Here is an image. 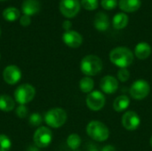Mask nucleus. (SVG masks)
<instances>
[{
    "mask_svg": "<svg viewBox=\"0 0 152 151\" xmlns=\"http://www.w3.org/2000/svg\"><path fill=\"white\" fill-rule=\"evenodd\" d=\"M0 1H4V0H0Z\"/></svg>",
    "mask_w": 152,
    "mask_h": 151,
    "instance_id": "c9c22d12",
    "label": "nucleus"
},
{
    "mask_svg": "<svg viewBox=\"0 0 152 151\" xmlns=\"http://www.w3.org/2000/svg\"><path fill=\"white\" fill-rule=\"evenodd\" d=\"M80 69L86 77L95 76L102 71V61L96 55H86L82 59L80 62Z\"/></svg>",
    "mask_w": 152,
    "mask_h": 151,
    "instance_id": "7ed1b4c3",
    "label": "nucleus"
},
{
    "mask_svg": "<svg viewBox=\"0 0 152 151\" xmlns=\"http://www.w3.org/2000/svg\"><path fill=\"white\" fill-rule=\"evenodd\" d=\"M94 82L90 77H85L79 81V88L85 93H90L93 92Z\"/></svg>",
    "mask_w": 152,
    "mask_h": 151,
    "instance_id": "4be33fe9",
    "label": "nucleus"
},
{
    "mask_svg": "<svg viewBox=\"0 0 152 151\" xmlns=\"http://www.w3.org/2000/svg\"><path fill=\"white\" fill-rule=\"evenodd\" d=\"M62 40L64 44L70 48H77L83 43L82 36L75 30L65 31L62 35Z\"/></svg>",
    "mask_w": 152,
    "mask_h": 151,
    "instance_id": "f8f14e48",
    "label": "nucleus"
},
{
    "mask_svg": "<svg viewBox=\"0 0 152 151\" xmlns=\"http://www.w3.org/2000/svg\"><path fill=\"white\" fill-rule=\"evenodd\" d=\"M16 115L18 117L20 118H25L28 114V109H27V107L25 105H20L17 109H16Z\"/></svg>",
    "mask_w": 152,
    "mask_h": 151,
    "instance_id": "c85d7f7f",
    "label": "nucleus"
},
{
    "mask_svg": "<svg viewBox=\"0 0 152 151\" xmlns=\"http://www.w3.org/2000/svg\"><path fill=\"white\" fill-rule=\"evenodd\" d=\"M150 144H151V146L152 148V135L151 137V140H150Z\"/></svg>",
    "mask_w": 152,
    "mask_h": 151,
    "instance_id": "72a5a7b5",
    "label": "nucleus"
},
{
    "mask_svg": "<svg viewBox=\"0 0 152 151\" xmlns=\"http://www.w3.org/2000/svg\"><path fill=\"white\" fill-rule=\"evenodd\" d=\"M86 133L95 142H105L110 137V130L105 124L98 120L91 121L86 126Z\"/></svg>",
    "mask_w": 152,
    "mask_h": 151,
    "instance_id": "f03ea898",
    "label": "nucleus"
},
{
    "mask_svg": "<svg viewBox=\"0 0 152 151\" xmlns=\"http://www.w3.org/2000/svg\"><path fill=\"white\" fill-rule=\"evenodd\" d=\"M20 23L23 27H28L31 23V18H30V16H28V15L23 14L22 16L20 17Z\"/></svg>",
    "mask_w": 152,
    "mask_h": 151,
    "instance_id": "c756f323",
    "label": "nucleus"
},
{
    "mask_svg": "<svg viewBox=\"0 0 152 151\" xmlns=\"http://www.w3.org/2000/svg\"><path fill=\"white\" fill-rule=\"evenodd\" d=\"M68 116L66 111L61 108H53L48 110L45 115V124L52 128L61 127L67 121Z\"/></svg>",
    "mask_w": 152,
    "mask_h": 151,
    "instance_id": "20e7f679",
    "label": "nucleus"
},
{
    "mask_svg": "<svg viewBox=\"0 0 152 151\" xmlns=\"http://www.w3.org/2000/svg\"><path fill=\"white\" fill-rule=\"evenodd\" d=\"M75 151H78V150H75Z\"/></svg>",
    "mask_w": 152,
    "mask_h": 151,
    "instance_id": "e433bc0d",
    "label": "nucleus"
},
{
    "mask_svg": "<svg viewBox=\"0 0 152 151\" xmlns=\"http://www.w3.org/2000/svg\"><path fill=\"white\" fill-rule=\"evenodd\" d=\"M36 95V89L30 84H23L18 86L14 92V101L20 105L29 103Z\"/></svg>",
    "mask_w": 152,
    "mask_h": 151,
    "instance_id": "39448f33",
    "label": "nucleus"
},
{
    "mask_svg": "<svg viewBox=\"0 0 152 151\" xmlns=\"http://www.w3.org/2000/svg\"><path fill=\"white\" fill-rule=\"evenodd\" d=\"M151 92V86L149 83L143 79L136 80L133 83L130 88V94L133 99L136 101H142L145 99Z\"/></svg>",
    "mask_w": 152,
    "mask_h": 151,
    "instance_id": "0eeeda50",
    "label": "nucleus"
},
{
    "mask_svg": "<svg viewBox=\"0 0 152 151\" xmlns=\"http://www.w3.org/2000/svg\"><path fill=\"white\" fill-rule=\"evenodd\" d=\"M81 4L78 0H61L60 11L66 18L75 17L80 11Z\"/></svg>",
    "mask_w": 152,
    "mask_h": 151,
    "instance_id": "1a4fd4ad",
    "label": "nucleus"
},
{
    "mask_svg": "<svg viewBox=\"0 0 152 151\" xmlns=\"http://www.w3.org/2000/svg\"><path fill=\"white\" fill-rule=\"evenodd\" d=\"M12 148V142L5 134H0V151H9Z\"/></svg>",
    "mask_w": 152,
    "mask_h": 151,
    "instance_id": "b1692460",
    "label": "nucleus"
},
{
    "mask_svg": "<svg viewBox=\"0 0 152 151\" xmlns=\"http://www.w3.org/2000/svg\"><path fill=\"white\" fill-rule=\"evenodd\" d=\"M0 35H1V28H0Z\"/></svg>",
    "mask_w": 152,
    "mask_h": 151,
    "instance_id": "f704fd0d",
    "label": "nucleus"
},
{
    "mask_svg": "<svg viewBox=\"0 0 152 151\" xmlns=\"http://www.w3.org/2000/svg\"><path fill=\"white\" fill-rule=\"evenodd\" d=\"M71 27H72V22H71L70 20H66L63 21V23H62V28H63V29H64L65 31L71 30V29H70Z\"/></svg>",
    "mask_w": 152,
    "mask_h": 151,
    "instance_id": "7c9ffc66",
    "label": "nucleus"
},
{
    "mask_svg": "<svg viewBox=\"0 0 152 151\" xmlns=\"http://www.w3.org/2000/svg\"><path fill=\"white\" fill-rule=\"evenodd\" d=\"M42 117L39 113H33L29 116V118H28V121H29V124L32 125V126H38L41 125L42 123Z\"/></svg>",
    "mask_w": 152,
    "mask_h": 151,
    "instance_id": "a878e982",
    "label": "nucleus"
},
{
    "mask_svg": "<svg viewBox=\"0 0 152 151\" xmlns=\"http://www.w3.org/2000/svg\"><path fill=\"white\" fill-rule=\"evenodd\" d=\"M3 78L8 85H15L21 78V70L16 65H9L3 71Z\"/></svg>",
    "mask_w": 152,
    "mask_h": 151,
    "instance_id": "9b49d317",
    "label": "nucleus"
},
{
    "mask_svg": "<svg viewBox=\"0 0 152 151\" xmlns=\"http://www.w3.org/2000/svg\"><path fill=\"white\" fill-rule=\"evenodd\" d=\"M118 4L117 0H102L101 1V5L103 9L105 10H113L114 8H116Z\"/></svg>",
    "mask_w": 152,
    "mask_h": 151,
    "instance_id": "bb28decb",
    "label": "nucleus"
},
{
    "mask_svg": "<svg viewBox=\"0 0 152 151\" xmlns=\"http://www.w3.org/2000/svg\"><path fill=\"white\" fill-rule=\"evenodd\" d=\"M130 105V99L126 95L118 96L113 102V109L117 112H122L126 110Z\"/></svg>",
    "mask_w": 152,
    "mask_h": 151,
    "instance_id": "a211bd4d",
    "label": "nucleus"
},
{
    "mask_svg": "<svg viewBox=\"0 0 152 151\" xmlns=\"http://www.w3.org/2000/svg\"><path fill=\"white\" fill-rule=\"evenodd\" d=\"M3 17L7 21H15L20 19V12L16 7H7L3 11Z\"/></svg>",
    "mask_w": 152,
    "mask_h": 151,
    "instance_id": "412c9836",
    "label": "nucleus"
},
{
    "mask_svg": "<svg viewBox=\"0 0 152 151\" xmlns=\"http://www.w3.org/2000/svg\"><path fill=\"white\" fill-rule=\"evenodd\" d=\"M134 59V53L127 47L118 46L110 53V61L120 69H127L132 65Z\"/></svg>",
    "mask_w": 152,
    "mask_h": 151,
    "instance_id": "f257e3e1",
    "label": "nucleus"
},
{
    "mask_svg": "<svg viewBox=\"0 0 152 151\" xmlns=\"http://www.w3.org/2000/svg\"><path fill=\"white\" fill-rule=\"evenodd\" d=\"M128 16L124 12L117 13L112 20V25L116 29H123L128 24Z\"/></svg>",
    "mask_w": 152,
    "mask_h": 151,
    "instance_id": "aec40b11",
    "label": "nucleus"
},
{
    "mask_svg": "<svg viewBox=\"0 0 152 151\" xmlns=\"http://www.w3.org/2000/svg\"><path fill=\"white\" fill-rule=\"evenodd\" d=\"M89 151H100L96 147H94V146H91V148H90V150Z\"/></svg>",
    "mask_w": 152,
    "mask_h": 151,
    "instance_id": "473e14b6",
    "label": "nucleus"
},
{
    "mask_svg": "<svg viewBox=\"0 0 152 151\" xmlns=\"http://www.w3.org/2000/svg\"><path fill=\"white\" fill-rule=\"evenodd\" d=\"M67 145L72 150H77L81 145V138L77 133H71L67 139Z\"/></svg>",
    "mask_w": 152,
    "mask_h": 151,
    "instance_id": "5701e85b",
    "label": "nucleus"
},
{
    "mask_svg": "<svg viewBox=\"0 0 152 151\" xmlns=\"http://www.w3.org/2000/svg\"><path fill=\"white\" fill-rule=\"evenodd\" d=\"M142 0H119L118 5L123 12H134L141 7Z\"/></svg>",
    "mask_w": 152,
    "mask_h": 151,
    "instance_id": "f3484780",
    "label": "nucleus"
},
{
    "mask_svg": "<svg viewBox=\"0 0 152 151\" xmlns=\"http://www.w3.org/2000/svg\"><path fill=\"white\" fill-rule=\"evenodd\" d=\"M151 46L146 42H141L136 44L134 49V55L139 60H146L151 54Z\"/></svg>",
    "mask_w": 152,
    "mask_h": 151,
    "instance_id": "dca6fc26",
    "label": "nucleus"
},
{
    "mask_svg": "<svg viewBox=\"0 0 152 151\" xmlns=\"http://www.w3.org/2000/svg\"><path fill=\"white\" fill-rule=\"evenodd\" d=\"M15 107L14 100L7 95V94H1L0 95V110L4 112H10Z\"/></svg>",
    "mask_w": 152,
    "mask_h": 151,
    "instance_id": "6ab92c4d",
    "label": "nucleus"
},
{
    "mask_svg": "<svg viewBox=\"0 0 152 151\" xmlns=\"http://www.w3.org/2000/svg\"><path fill=\"white\" fill-rule=\"evenodd\" d=\"M94 26L98 31H106L110 27V20L108 15L102 12H97L94 16Z\"/></svg>",
    "mask_w": 152,
    "mask_h": 151,
    "instance_id": "2eb2a0df",
    "label": "nucleus"
},
{
    "mask_svg": "<svg viewBox=\"0 0 152 151\" xmlns=\"http://www.w3.org/2000/svg\"><path fill=\"white\" fill-rule=\"evenodd\" d=\"M40 3L38 0H24L21 4V11L23 14L32 16L40 11Z\"/></svg>",
    "mask_w": 152,
    "mask_h": 151,
    "instance_id": "4468645a",
    "label": "nucleus"
},
{
    "mask_svg": "<svg viewBox=\"0 0 152 151\" xmlns=\"http://www.w3.org/2000/svg\"><path fill=\"white\" fill-rule=\"evenodd\" d=\"M86 102L89 109L93 111H99L104 107L106 99H105L104 94L102 92L93 91L87 94Z\"/></svg>",
    "mask_w": 152,
    "mask_h": 151,
    "instance_id": "6e6552de",
    "label": "nucleus"
},
{
    "mask_svg": "<svg viewBox=\"0 0 152 151\" xmlns=\"http://www.w3.org/2000/svg\"><path fill=\"white\" fill-rule=\"evenodd\" d=\"M98 0H81V5L88 11H94L98 7Z\"/></svg>",
    "mask_w": 152,
    "mask_h": 151,
    "instance_id": "393cba45",
    "label": "nucleus"
},
{
    "mask_svg": "<svg viewBox=\"0 0 152 151\" xmlns=\"http://www.w3.org/2000/svg\"><path fill=\"white\" fill-rule=\"evenodd\" d=\"M121 124L126 130L134 131L140 126L141 118L135 111L129 110L122 116Z\"/></svg>",
    "mask_w": 152,
    "mask_h": 151,
    "instance_id": "9d476101",
    "label": "nucleus"
},
{
    "mask_svg": "<svg viewBox=\"0 0 152 151\" xmlns=\"http://www.w3.org/2000/svg\"><path fill=\"white\" fill-rule=\"evenodd\" d=\"M130 78V72L127 69H120L118 72V79L121 82H126Z\"/></svg>",
    "mask_w": 152,
    "mask_h": 151,
    "instance_id": "cd10ccee",
    "label": "nucleus"
},
{
    "mask_svg": "<svg viewBox=\"0 0 152 151\" xmlns=\"http://www.w3.org/2000/svg\"><path fill=\"white\" fill-rule=\"evenodd\" d=\"M53 141V133L52 131L45 127L41 126L36 130L33 136L34 144L40 149H44L48 147Z\"/></svg>",
    "mask_w": 152,
    "mask_h": 151,
    "instance_id": "423d86ee",
    "label": "nucleus"
},
{
    "mask_svg": "<svg viewBox=\"0 0 152 151\" xmlns=\"http://www.w3.org/2000/svg\"><path fill=\"white\" fill-rule=\"evenodd\" d=\"M102 151H117L115 147L112 146V145H106L102 148Z\"/></svg>",
    "mask_w": 152,
    "mask_h": 151,
    "instance_id": "2f4dec72",
    "label": "nucleus"
},
{
    "mask_svg": "<svg viewBox=\"0 0 152 151\" xmlns=\"http://www.w3.org/2000/svg\"><path fill=\"white\" fill-rule=\"evenodd\" d=\"M101 89L107 94H113L118 88V81L113 76H105L100 82Z\"/></svg>",
    "mask_w": 152,
    "mask_h": 151,
    "instance_id": "ddd939ff",
    "label": "nucleus"
}]
</instances>
